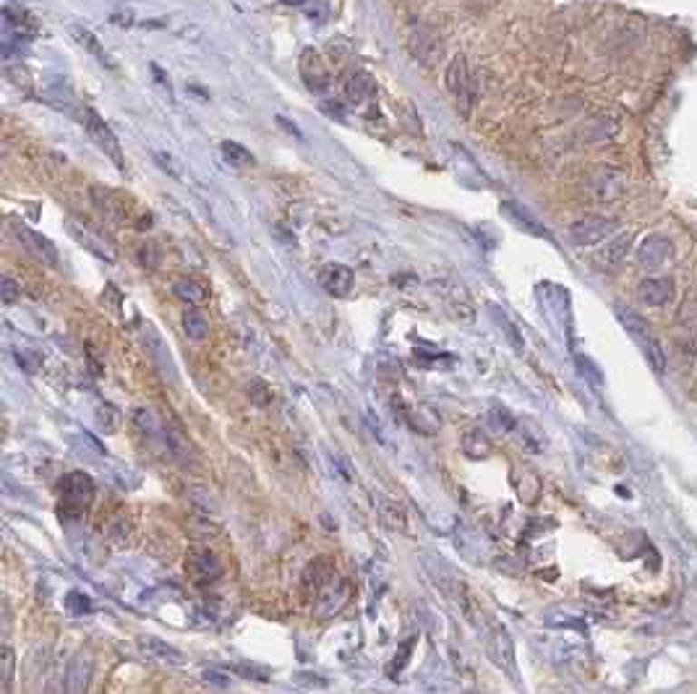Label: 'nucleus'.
I'll return each instance as SVG.
<instances>
[{
  "mask_svg": "<svg viewBox=\"0 0 697 694\" xmlns=\"http://www.w3.org/2000/svg\"><path fill=\"white\" fill-rule=\"evenodd\" d=\"M616 316H619L622 327L627 329V335L634 339V345L645 353L648 363L661 374V371L666 368V358H663V350H661V345H658V339H655L651 324H648L643 316H637L634 311H630V308H624V306H616Z\"/></svg>",
  "mask_w": 697,
  "mask_h": 694,
  "instance_id": "1",
  "label": "nucleus"
},
{
  "mask_svg": "<svg viewBox=\"0 0 697 694\" xmlns=\"http://www.w3.org/2000/svg\"><path fill=\"white\" fill-rule=\"evenodd\" d=\"M94 499V481L76 470L61 478V514L65 517H82L86 506Z\"/></svg>",
  "mask_w": 697,
  "mask_h": 694,
  "instance_id": "2",
  "label": "nucleus"
},
{
  "mask_svg": "<svg viewBox=\"0 0 697 694\" xmlns=\"http://www.w3.org/2000/svg\"><path fill=\"white\" fill-rule=\"evenodd\" d=\"M481 631H484V645H486L488 658H491L502 671L515 676V673H517V666H515V645H512L509 631L505 630L502 624L491 621V619L481 627Z\"/></svg>",
  "mask_w": 697,
  "mask_h": 694,
  "instance_id": "3",
  "label": "nucleus"
},
{
  "mask_svg": "<svg viewBox=\"0 0 697 694\" xmlns=\"http://www.w3.org/2000/svg\"><path fill=\"white\" fill-rule=\"evenodd\" d=\"M11 232L14 238L22 243V249L26 253H32L37 261H43L44 267H58L61 259H58V249L50 238H44L43 232H37L34 228H29L26 222H19V220H11Z\"/></svg>",
  "mask_w": 697,
  "mask_h": 694,
  "instance_id": "4",
  "label": "nucleus"
},
{
  "mask_svg": "<svg viewBox=\"0 0 697 694\" xmlns=\"http://www.w3.org/2000/svg\"><path fill=\"white\" fill-rule=\"evenodd\" d=\"M84 128L86 133L92 136V142L115 162V168L126 170V160H123V152H121V144H118V136L113 133V128L107 126L105 118L100 112H94L92 107L84 110Z\"/></svg>",
  "mask_w": 697,
  "mask_h": 694,
  "instance_id": "5",
  "label": "nucleus"
},
{
  "mask_svg": "<svg viewBox=\"0 0 697 694\" xmlns=\"http://www.w3.org/2000/svg\"><path fill=\"white\" fill-rule=\"evenodd\" d=\"M616 232V220L612 217H601V214H591V217H583L577 220L570 228V240L580 249H588V246H595L606 238H612Z\"/></svg>",
  "mask_w": 697,
  "mask_h": 694,
  "instance_id": "6",
  "label": "nucleus"
},
{
  "mask_svg": "<svg viewBox=\"0 0 697 694\" xmlns=\"http://www.w3.org/2000/svg\"><path fill=\"white\" fill-rule=\"evenodd\" d=\"M588 191H591L593 199H598V201H614V199H619L627 191V175L619 168L604 165V168L591 172Z\"/></svg>",
  "mask_w": 697,
  "mask_h": 694,
  "instance_id": "7",
  "label": "nucleus"
},
{
  "mask_svg": "<svg viewBox=\"0 0 697 694\" xmlns=\"http://www.w3.org/2000/svg\"><path fill=\"white\" fill-rule=\"evenodd\" d=\"M444 84L452 92V97L457 100V105H463V112L467 115V110L473 105V86H470V73H467V64H465L463 55H455L449 61L447 73H444Z\"/></svg>",
  "mask_w": 697,
  "mask_h": 694,
  "instance_id": "8",
  "label": "nucleus"
},
{
  "mask_svg": "<svg viewBox=\"0 0 697 694\" xmlns=\"http://www.w3.org/2000/svg\"><path fill=\"white\" fill-rule=\"evenodd\" d=\"M186 567H189V574L199 585H210V582L222 577V562L217 559V553L210 551V548H196V551H191Z\"/></svg>",
  "mask_w": 697,
  "mask_h": 694,
  "instance_id": "9",
  "label": "nucleus"
},
{
  "mask_svg": "<svg viewBox=\"0 0 697 694\" xmlns=\"http://www.w3.org/2000/svg\"><path fill=\"white\" fill-rule=\"evenodd\" d=\"M94 671V658L92 652H76L65 669V694H86L89 692V681Z\"/></svg>",
  "mask_w": 697,
  "mask_h": 694,
  "instance_id": "10",
  "label": "nucleus"
},
{
  "mask_svg": "<svg viewBox=\"0 0 697 694\" xmlns=\"http://www.w3.org/2000/svg\"><path fill=\"white\" fill-rule=\"evenodd\" d=\"M162 444H165L168 455L175 460V463H181L183 467H191V464L196 463V449H193V442H191L189 436H186L181 428H175V425L165 423V425H162Z\"/></svg>",
  "mask_w": 697,
  "mask_h": 694,
  "instance_id": "11",
  "label": "nucleus"
},
{
  "mask_svg": "<svg viewBox=\"0 0 697 694\" xmlns=\"http://www.w3.org/2000/svg\"><path fill=\"white\" fill-rule=\"evenodd\" d=\"M319 282H321V288L329 295L345 298V295L353 290L356 277H353V269L345 267V264H327V267L321 269V274H319Z\"/></svg>",
  "mask_w": 697,
  "mask_h": 694,
  "instance_id": "12",
  "label": "nucleus"
},
{
  "mask_svg": "<svg viewBox=\"0 0 697 694\" xmlns=\"http://www.w3.org/2000/svg\"><path fill=\"white\" fill-rule=\"evenodd\" d=\"M672 240L666 235H648L640 249H637V261L648 269H655L661 264H666V259L672 256Z\"/></svg>",
  "mask_w": 697,
  "mask_h": 694,
  "instance_id": "13",
  "label": "nucleus"
},
{
  "mask_svg": "<svg viewBox=\"0 0 697 694\" xmlns=\"http://www.w3.org/2000/svg\"><path fill=\"white\" fill-rule=\"evenodd\" d=\"M676 288L672 277H648L640 282L637 295L645 306H666L674 298Z\"/></svg>",
  "mask_w": 697,
  "mask_h": 694,
  "instance_id": "14",
  "label": "nucleus"
},
{
  "mask_svg": "<svg viewBox=\"0 0 697 694\" xmlns=\"http://www.w3.org/2000/svg\"><path fill=\"white\" fill-rule=\"evenodd\" d=\"M335 577H338L335 562L327 559V556H319L314 562H309V567L303 569V588L309 590V592H314V595H319Z\"/></svg>",
  "mask_w": 697,
  "mask_h": 694,
  "instance_id": "15",
  "label": "nucleus"
},
{
  "mask_svg": "<svg viewBox=\"0 0 697 694\" xmlns=\"http://www.w3.org/2000/svg\"><path fill=\"white\" fill-rule=\"evenodd\" d=\"M300 76H303V82L311 92H327L329 89V73H327V68H324L321 58L314 50H306L300 55Z\"/></svg>",
  "mask_w": 697,
  "mask_h": 694,
  "instance_id": "16",
  "label": "nucleus"
},
{
  "mask_svg": "<svg viewBox=\"0 0 697 694\" xmlns=\"http://www.w3.org/2000/svg\"><path fill=\"white\" fill-rule=\"evenodd\" d=\"M144 332H147V335H144V347H147V353L152 356V360L157 363V368L162 371V376H170V381L178 379L175 363H172V356H170L168 345L162 342V337L157 335L152 327H147Z\"/></svg>",
  "mask_w": 697,
  "mask_h": 694,
  "instance_id": "17",
  "label": "nucleus"
},
{
  "mask_svg": "<svg viewBox=\"0 0 697 694\" xmlns=\"http://www.w3.org/2000/svg\"><path fill=\"white\" fill-rule=\"evenodd\" d=\"M348 592H350V590H348V582L335 577V580L317 595L319 616H332V613H338V611L342 609V603L348 601Z\"/></svg>",
  "mask_w": 697,
  "mask_h": 694,
  "instance_id": "18",
  "label": "nucleus"
},
{
  "mask_svg": "<svg viewBox=\"0 0 697 694\" xmlns=\"http://www.w3.org/2000/svg\"><path fill=\"white\" fill-rule=\"evenodd\" d=\"M136 645H139V650L149 655V658H154V660H162V663H170V666H181V663H186V655L178 650V648H172L168 642H162V640H157V637H139L136 640Z\"/></svg>",
  "mask_w": 697,
  "mask_h": 694,
  "instance_id": "19",
  "label": "nucleus"
},
{
  "mask_svg": "<svg viewBox=\"0 0 697 694\" xmlns=\"http://www.w3.org/2000/svg\"><path fill=\"white\" fill-rule=\"evenodd\" d=\"M92 199H94L97 210L105 211L110 220H118V222H123V220L128 217L126 207L118 201V196H115V193H110V191H103V189H97V186H94V189H92Z\"/></svg>",
  "mask_w": 697,
  "mask_h": 694,
  "instance_id": "20",
  "label": "nucleus"
},
{
  "mask_svg": "<svg viewBox=\"0 0 697 694\" xmlns=\"http://www.w3.org/2000/svg\"><path fill=\"white\" fill-rule=\"evenodd\" d=\"M220 152H222V160H225L228 165H232V168H251L256 162L254 154L243 147V144H238V142H222V144H220Z\"/></svg>",
  "mask_w": 697,
  "mask_h": 694,
  "instance_id": "21",
  "label": "nucleus"
},
{
  "mask_svg": "<svg viewBox=\"0 0 697 694\" xmlns=\"http://www.w3.org/2000/svg\"><path fill=\"white\" fill-rule=\"evenodd\" d=\"M379 514L381 520H384V525L389 527V530H402V533H407L405 509H402L398 502H392V499H379Z\"/></svg>",
  "mask_w": 697,
  "mask_h": 694,
  "instance_id": "22",
  "label": "nucleus"
},
{
  "mask_svg": "<svg viewBox=\"0 0 697 694\" xmlns=\"http://www.w3.org/2000/svg\"><path fill=\"white\" fill-rule=\"evenodd\" d=\"M183 332H186V337L193 339V342L207 339V337H210V321H207V316L199 314V311H186V314H183Z\"/></svg>",
  "mask_w": 697,
  "mask_h": 694,
  "instance_id": "23",
  "label": "nucleus"
},
{
  "mask_svg": "<svg viewBox=\"0 0 697 694\" xmlns=\"http://www.w3.org/2000/svg\"><path fill=\"white\" fill-rule=\"evenodd\" d=\"M172 293H175V298H181V300H186V303H193V306L207 300V288L199 285L196 279H178V282L172 285Z\"/></svg>",
  "mask_w": 697,
  "mask_h": 694,
  "instance_id": "24",
  "label": "nucleus"
},
{
  "mask_svg": "<svg viewBox=\"0 0 697 694\" xmlns=\"http://www.w3.org/2000/svg\"><path fill=\"white\" fill-rule=\"evenodd\" d=\"M502 210H505V214H509V217H512L515 222L525 225V230L535 232V235H546V232L541 230V225H538V222H535V220H533V217H530L528 211L523 210L520 204H512V201H505V204H502Z\"/></svg>",
  "mask_w": 697,
  "mask_h": 694,
  "instance_id": "25",
  "label": "nucleus"
},
{
  "mask_svg": "<svg viewBox=\"0 0 697 694\" xmlns=\"http://www.w3.org/2000/svg\"><path fill=\"white\" fill-rule=\"evenodd\" d=\"M374 92V82H371V76L368 73H353L350 76V82H348V97L350 100H356L360 103L366 94H371Z\"/></svg>",
  "mask_w": 697,
  "mask_h": 694,
  "instance_id": "26",
  "label": "nucleus"
},
{
  "mask_svg": "<svg viewBox=\"0 0 697 694\" xmlns=\"http://www.w3.org/2000/svg\"><path fill=\"white\" fill-rule=\"evenodd\" d=\"M0 660H3V669H0V676H3V694H11L14 689V669H16V658H14V650L5 645L3 652H0Z\"/></svg>",
  "mask_w": 697,
  "mask_h": 694,
  "instance_id": "27",
  "label": "nucleus"
},
{
  "mask_svg": "<svg viewBox=\"0 0 697 694\" xmlns=\"http://www.w3.org/2000/svg\"><path fill=\"white\" fill-rule=\"evenodd\" d=\"M74 34L79 37V44H84L92 55H97V61H100V64H110V61H107V53L100 47L97 37H94L92 32H86V29H82V26H74Z\"/></svg>",
  "mask_w": 697,
  "mask_h": 694,
  "instance_id": "28",
  "label": "nucleus"
},
{
  "mask_svg": "<svg viewBox=\"0 0 697 694\" xmlns=\"http://www.w3.org/2000/svg\"><path fill=\"white\" fill-rule=\"evenodd\" d=\"M0 298H3V303H14L16 298H22V285L14 277L3 274L0 277Z\"/></svg>",
  "mask_w": 697,
  "mask_h": 694,
  "instance_id": "29",
  "label": "nucleus"
},
{
  "mask_svg": "<svg viewBox=\"0 0 697 694\" xmlns=\"http://www.w3.org/2000/svg\"><path fill=\"white\" fill-rule=\"evenodd\" d=\"M139 264L147 267V269H157L160 267V249L154 243L139 246Z\"/></svg>",
  "mask_w": 697,
  "mask_h": 694,
  "instance_id": "30",
  "label": "nucleus"
},
{
  "mask_svg": "<svg viewBox=\"0 0 697 694\" xmlns=\"http://www.w3.org/2000/svg\"><path fill=\"white\" fill-rule=\"evenodd\" d=\"M251 392V400L256 402V405H267V402L272 400V395H270V389L261 384V381H254V386L249 389Z\"/></svg>",
  "mask_w": 697,
  "mask_h": 694,
  "instance_id": "31",
  "label": "nucleus"
},
{
  "mask_svg": "<svg viewBox=\"0 0 697 694\" xmlns=\"http://www.w3.org/2000/svg\"><path fill=\"white\" fill-rule=\"evenodd\" d=\"M282 3H285V5H303L306 0H282Z\"/></svg>",
  "mask_w": 697,
  "mask_h": 694,
  "instance_id": "32",
  "label": "nucleus"
}]
</instances>
